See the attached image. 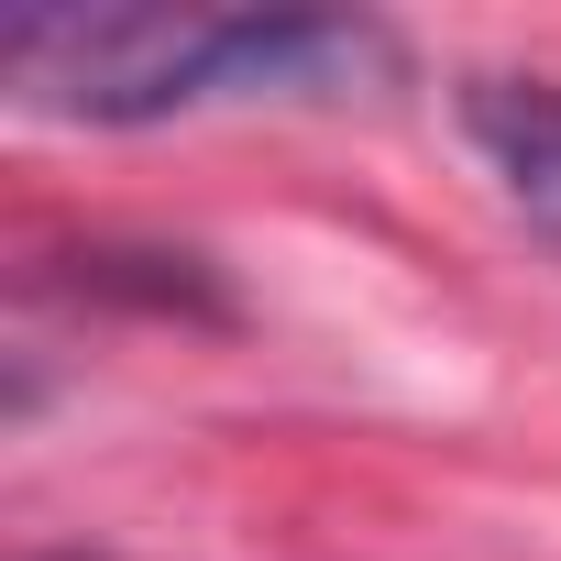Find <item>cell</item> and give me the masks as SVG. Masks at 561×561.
Masks as SVG:
<instances>
[{"label":"cell","mask_w":561,"mask_h":561,"mask_svg":"<svg viewBox=\"0 0 561 561\" xmlns=\"http://www.w3.org/2000/svg\"><path fill=\"white\" fill-rule=\"evenodd\" d=\"M0 78L56 122H176L220 100H342L397 78L386 23L342 12H198V0H23Z\"/></svg>","instance_id":"6da1fadb"},{"label":"cell","mask_w":561,"mask_h":561,"mask_svg":"<svg viewBox=\"0 0 561 561\" xmlns=\"http://www.w3.org/2000/svg\"><path fill=\"white\" fill-rule=\"evenodd\" d=\"M462 122L495 154V176L517 187V209L561 242V78H473Z\"/></svg>","instance_id":"7a4b0ae2"}]
</instances>
